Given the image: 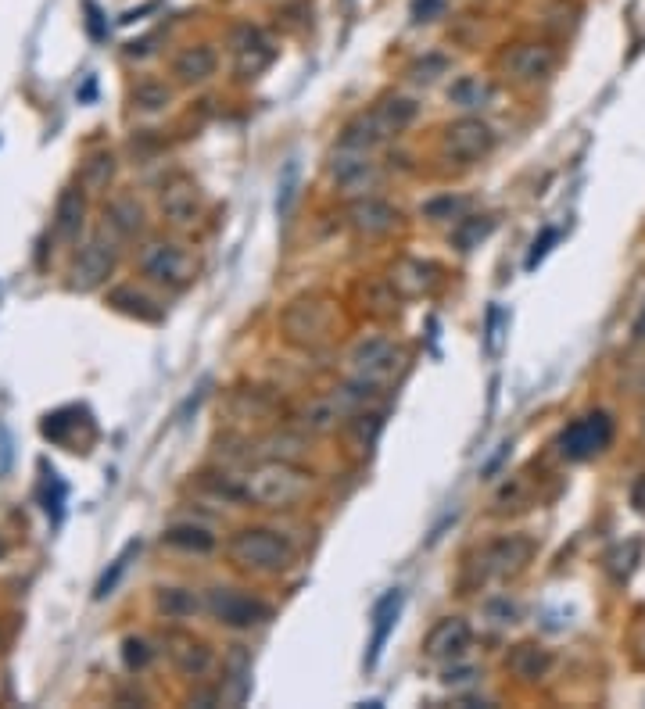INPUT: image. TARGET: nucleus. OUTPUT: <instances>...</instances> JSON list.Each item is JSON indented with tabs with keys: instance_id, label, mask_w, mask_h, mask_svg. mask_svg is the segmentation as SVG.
I'll return each instance as SVG.
<instances>
[{
	"instance_id": "a19ab883",
	"label": "nucleus",
	"mask_w": 645,
	"mask_h": 709,
	"mask_svg": "<svg viewBox=\"0 0 645 709\" xmlns=\"http://www.w3.org/2000/svg\"><path fill=\"white\" fill-rule=\"evenodd\" d=\"M463 208H466V201H459V197H441V201H434V205L423 208V215H427V219H434V223H441V219L463 212Z\"/></svg>"
},
{
	"instance_id": "a878e982",
	"label": "nucleus",
	"mask_w": 645,
	"mask_h": 709,
	"mask_svg": "<svg viewBox=\"0 0 645 709\" xmlns=\"http://www.w3.org/2000/svg\"><path fill=\"white\" fill-rule=\"evenodd\" d=\"M155 609L172 624H187L198 613H205V595L198 588H187V584H162L155 591Z\"/></svg>"
},
{
	"instance_id": "de8ad7c7",
	"label": "nucleus",
	"mask_w": 645,
	"mask_h": 709,
	"mask_svg": "<svg viewBox=\"0 0 645 709\" xmlns=\"http://www.w3.org/2000/svg\"><path fill=\"white\" fill-rule=\"evenodd\" d=\"M8 556V541H4V534H0V559Z\"/></svg>"
},
{
	"instance_id": "9b49d317",
	"label": "nucleus",
	"mask_w": 645,
	"mask_h": 709,
	"mask_svg": "<svg viewBox=\"0 0 645 709\" xmlns=\"http://www.w3.org/2000/svg\"><path fill=\"white\" fill-rule=\"evenodd\" d=\"M559 51L549 40H513L495 58V69L513 86H538L556 72Z\"/></svg>"
},
{
	"instance_id": "09e8293b",
	"label": "nucleus",
	"mask_w": 645,
	"mask_h": 709,
	"mask_svg": "<svg viewBox=\"0 0 645 709\" xmlns=\"http://www.w3.org/2000/svg\"><path fill=\"white\" fill-rule=\"evenodd\" d=\"M280 4H291V0H280Z\"/></svg>"
},
{
	"instance_id": "5701e85b",
	"label": "nucleus",
	"mask_w": 645,
	"mask_h": 709,
	"mask_svg": "<svg viewBox=\"0 0 645 709\" xmlns=\"http://www.w3.org/2000/svg\"><path fill=\"white\" fill-rule=\"evenodd\" d=\"M162 548L183 556H212L219 548V534L201 520H176L162 530Z\"/></svg>"
},
{
	"instance_id": "bb28decb",
	"label": "nucleus",
	"mask_w": 645,
	"mask_h": 709,
	"mask_svg": "<svg viewBox=\"0 0 645 709\" xmlns=\"http://www.w3.org/2000/svg\"><path fill=\"white\" fill-rule=\"evenodd\" d=\"M86 230V190L83 187H65L54 205V237L61 244H76Z\"/></svg>"
},
{
	"instance_id": "58836bf2",
	"label": "nucleus",
	"mask_w": 645,
	"mask_h": 709,
	"mask_svg": "<svg viewBox=\"0 0 645 709\" xmlns=\"http://www.w3.org/2000/svg\"><path fill=\"white\" fill-rule=\"evenodd\" d=\"M556 240H559V230H556V226H545L542 237H534L531 251H527V262H524L527 273H534V269H538V262H542V258L549 255L552 244H556Z\"/></svg>"
},
{
	"instance_id": "ea45409f",
	"label": "nucleus",
	"mask_w": 645,
	"mask_h": 709,
	"mask_svg": "<svg viewBox=\"0 0 645 709\" xmlns=\"http://www.w3.org/2000/svg\"><path fill=\"white\" fill-rule=\"evenodd\" d=\"M477 677H481L477 667H456V670L448 667L445 674H441V684H445V688H473Z\"/></svg>"
},
{
	"instance_id": "f704fd0d",
	"label": "nucleus",
	"mask_w": 645,
	"mask_h": 709,
	"mask_svg": "<svg viewBox=\"0 0 645 709\" xmlns=\"http://www.w3.org/2000/svg\"><path fill=\"white\" fill-rule=\"evenodd\" d=\"M79 409H58V412H47L40 423V434L54 445H69V434L79 427Z\"/></svg>"
},
{
	"instance_id": "1a4fd4ad",
	"label": "nucleus",
	"mask_w": 645,
	"mask_h": 709,
	"mask_svg": "<svg viewBox=\"0 0 645 709\" xmlns=\"http://www.w3.org/2000/svg\"><path fill=\"white\" fill-rule=\"evenodd\" d=\"M158 215L172 233H190L205 223L208 215V197L201 183L187 172H169L158 183Z\"/></svg>"
},
{
	"instance_id": "f3484780",
	"label": "nucleus",
	"mask_w": 645,
	"mask_h": 709,
	"mask_svg": "<svg viewBox=\"0 0 645 709\" xmlns=\"http://www.w3.org/2000/svg\"><path fill=\"white\" fill-rule=\"evenodd\" d=\"M610 441H613V419L606 412H588V416H577L559 434V452L567 455L570 462H585L592 455H599L602 448H610Z\"/></svg>"
},
{
	"instance_id": "2eb2a0df",
	"label": "nucleus",
	"mask_w": 645,
	"mask_h": 709,
	"mask_svg": "<svg viewBox=\"0 0 645 709\" xmlns=\"http://www.w3.org/2000/svg\"><path fill=\"white\" fill-rule=\"evenodd\" d=\"M373 151H355V147H341L330 154L327 162V176L337 190H344L348 197H362V194H377L380 183H384V169L370 158Z\"/></svg>"
},
{
	"instance_id": "c85d7f7f",
	"label": "nucleus",
	"mask_w": 645,
	"mask_h": 709,
	"mask_svg": "<svg viewBox=\"0 0 645 709\" xmlns=\"http://www.w3.org/2000/svg\"><path fill=\"white\" fill-rule=\"evenodd\" d=\"M115 172H119V158L115 151L101 147V151H90L79 162V187L86 194H108V187L115 183Z\"/></svg>"
},
{
	"instance_id": "6e6552de",
	"label": "nucleus",
	"mask_w": 645,
	"mask_h": 709,
	"mask_svg": "<svg viewBox=\"0 0 645 709\" xmlns=\"http://www.w3.org/2000/svg\"><path fill=\"white\" fill-rule=\"evenodd\" d=\"M205 613L212 616L215 624L226 627L233 634H248V631H262L276 616L273 602H266L262 595L248 588H237V584H212L205 591Z\"/></svg>"
},
{
	"instance_id": "f257e3e1",
	"label": "nucleus",
	"mask_w": 645,
	"mask_h": 709,
	"mask_svg": "<svg viewBox=\"0 0 645 709\" xmlns=\"http://www.w3.org/2000/svg\"><path fill=\"white\" fill-rule=\"evenodd\" d=\"M215 495H226L233 502L266 509V513H291L316 495V473L305 470L294 459H262L244 473H215Z\"/></svg>"
},
{
	"instance_id": "ddd939ff",
	"label": "nucleus",
	"mask_w": 645,
	"mask_h": 709,
	"mask_svg": "<svg viewBox=\"0 0 645 709\" xmlns=\"http://www.w3.org/2000/svg\"><path fill=\"white\" fill-rule=\"evenodd\" d=\"M226 47H230L233 76L244 79V83L273 69L276 61V43L266 36V29L251 26V22H233L230 33H226Z\"/></svg>"
},
{
	"instance_id": "f03ea898",
	"label": "nucleus",
	"mask_w": 645,
	"mask_h": 709,
	"mask_svg": "<svg viewBox=\"0 0 645 709\" xmlns=\"http://www.w3.org/2000/svg\"><path fill=\"white\" fill-rule=\"evenodd\" d=\"M226 563L233 566L244 577H255V581H273V577H284V573L294 570L298 563V548L291 545L287 534L266 527V523H248V527H237L226 538Z\"/></svg>"
},
{
	"instance_id": "0eeeda50",
	"label": "nucleus",
	"mask_w": 645,
	"mask_h": 709,
	"mask_svg": "<svg viewBox=\"0 0 645 709\" xmlns=\"http://www.w3.org/2000/svg\"><path fill=\"white\" fill-rule=\"evenodd\" d=\"M409 366V351L395 341V337L373 334V337H359V341L348 348L344 355V373L352 380H362L370 387H391L398 376Z\"/></svg>"
},
{
	"instance_id": "423d86ee",
	"label": "nucleus",
	"mask_w": 645,
	"mask_h": 709,
	"mask_svg": "<svg viewBox=\"0 0 645 709\" xmlns=\"http://www.w3.org/2000/svg\"><path fill=\"white\" fill-rule=\"evenodd\" d=\"M534 552H538V545L527 534H502V538L488 541L466 559L463 591H477L491 581H513L531 566Z\"/></svg>"
},
{
	"instance_id": "412c9836",
	"label": "nucleus",
	"mask_w": 645,
	"mask_h": 709,
	"mask_svg": "<svg viewBox=\"0 0 645 709\" xmlns=\"http://www.w3.org/2000/svg\"><path fill=\"white\" fill-rule=\"evenodd\" d=\"M104 305L119 312V316L137 319V323H162L165 319V305L151 294V287H137V283H119L112 291L104 294Z\"/></svg>"
},
{
	"instance_id": "72a5a7b5",
	"label": "nucleus",
	"mask_w": 645,
	"mask_h": 709,
	"mask_svg": "<svg viewBox=\"0 0 645 709\" xmlns=\"http://www.w3.org/2000/svg\"><path fill=\"white\" fill-rule=\"evenodd\" d=\"M155 656L158 649L144 634H126V638H122V663H126L129 674H144V670L155 663Z\"/></svg>"
},
{
	"instance_id": "39448f33",
	"label": "nucleus",
	"mask_w": 645,
	"mask_h": 709,
	"mask_svg": "<svg viewBox=\"0 0 645 709\" xmlns=\"http://www.w3.org/2000/svg\"><path fill=\"white\" fill-rule=\"evenodd\" d=\"M420 119V104L405 94H387L377 104H370L366 112H359L355 119L344 122L337 144L355 147V151H377V147L391 144L398 133L413 126Z\"/></svg>"
},
{
	"instance_id": "20e7f679",
	"label": "nucleus",
	"mask_w": 645,
	"mask_h": 709,
	"mask_svg": "<svg viewBox=\"0 0 645 709\" xmlns=\"http://www.w3.org/2000/svg\"><path fill=\"white\" fill-rule=\"evenodd\" d=\"M344 319H341V305H337L330 294H298V298L287 301V308L280 312V334H284L287 344L301 351H323L341 337Z\"/></svg>"
},
{
	"instance_id": "2f4dec72",
	"label": "nucleus",
	"mask_w": 645,
	"mask_h": 709,
	"mask_svg": "<svg viewBox=\"0 0 645 709\" xmlns=\"http://www.w3.org/2000/svg\"><path fill=\"white\" fill-rule=\"evenodd\" d=\"M140 556V541H129L126 548H122L119 556L112 559V566L101 573V581H97V588H94V598L97 602H104L108 595H115V588H119V581L126 577V570H129V563Z\"/></svg>"
},
{
	"instance_id": "e433bc0d",
	"label": "nucleus",
	"mask_w": 645,
	"mask_h": 709,
	"mask_svg": "<svg viewBox=\"0 0 645 709\" xmlns=\"http://www.w3.org/2000/svg\"><path fill=\"white\" fill-rule=\"evenodd\" d=\"M506 326H509L506 308L491 305L488 316H484V351H488L491 359H495V355L502 351V341H506V334H502V330H506Z\"/></svg>"
},
{
	"instance_id": "a211bd4d",
	"label": "nucleus",
	"mask_w": 645,
	"mask_h": 709,
	"mask_svg": "<svg viewBox=\"0 0 645 709\" xmlns=\"http://www.w3.org/2000/svg\"><path fill=\"white\" fill-rule=\"evenodd\" d=\"M473 645V627L466 616H441L423 638V659L427 663H459Z\"/></svg>"
},
{
	"instance_id": "7ed1b4c3",
	"label": "nucleus",
	"mask_w": 645,
	"mask_h": 709,
	"mask_svg": "<svg viewBox=\"0 0 645 709\" xmlns=\"http://www.w3.org/2000/svg\"><path fill=\"white\" fill-rule=\"evenodd\" d=\"M137 276L140 283L155 287L162 294H183L190 291L201 276V258L190 248L187 240L169 237V233H155L144 237L137 248Z\"/></svg>"
},
{
	"instance_id": "79ce46f5",
	"label": "nucleus",
	"mask_w": 645,
	"mask_h": 709,
	"mask_svg": "<svg viewBox=\"0 0 645 709\" xmlns=\"http://www.w3.org/2000/svg\"><path fill=\"white\" fill-rule=\"evenodd\" d=\"M11 470V437L8 430H4V423H0V477Z\"/></svg>"
},
{
	"instance_id": "49530a36",
	"label": "nucleus",
	"mask_w": 645,
	"mask_h": 709,
	"mask_svg": "<svg viewBox=\"0 0 645 709\" xmlns=\"http://www.w3.org/2000/svg\"><path fill=\"white\" fill-rule=\"evenodd\" d=\"M635 341H645V308H642V316L635 319Z\"/></svg>"
},
{
	"instance_id": "37998d69",
	"label": "nucleus",
	"mask_w": 645,
	"mask_h": 709,
	"mask_svg": "<svg viewBox=\"0 0 645 709\" xmlns=\"http://www.w3.org/2000/svg\"><path fill=\"white\" fill-rule=\"evenodd\" d=\"M86 26H90V36H94V40H101L104 36V26H101V11H97V4H86Z\"/></svg>"
},
{
	"instance_id": "b1692460",
	"label": "nucleus",
	"mask_w": 645,
	"mask_h": 709,
	"mask_svg": "<svg viewBox=\"0 0 645 709\" xmlns=\"http://www.w3.org/2000/svg\"><path fill=\"white\" fill-rule=\"evenodd\" d=\"M398 613H402V588H391L377 598L373 606V631H370V645H366V670H373L380 663L387 649V638L395 634Z\"/></svg>"
},
{
	"instance_id": "aec40b11",
	"label": "nucleus",
	"mask_w": 645,
	"mask_h": 709,
	"mask_svg": "<svg viewBox=\"0 0 645 709\" xmlns=\"http://www.w3.org/2000/svg\"><path fill=\"white\" fill-rule=\"evenodd\" d=\"M215 72H219V51L205 40L187 43L183 51H176L169 65V76L180 86H205L215 79Z\"/></svg>"
},
{
	"instance_id": "9d476101",
	"label": "nucleus",
	"mask_w": 645,
	"mask_h": 709,
	"mask_svg": "<svg viewBox=\"0 0 645 709\" xmlns=\"http://www.w3.org/2000/svg\"><path fill=\"white\" fill-rule=\"evenodd\" d=\"M119 248L122 240L115 237L112 230H94L90 237L79 244L76 258L69 265V287L79 294L101 291L104 283L115 276V265H119Z\"/></svg>"
},
{
	"instance_id": "4be33fe9",
	"label": "nucleus",
	"mask_w": 645,
	"mask_h": 709,
	"mask_svg": "<svg viewBox=\"0 0 645 709\" xmlns=\"http://www.w3.org/2000/svg\"><path fill=\"white\" fill-rule=\"evenodd\" d=\"M441 269L434 262H423V258H398L387 273V287L402 298H423L438 287Z\"/></svg>"
},
{
	"instance_id": "c03bdc74",
	"label": "nucleus",
	"mask_w": 645,
	"mask_h": 709,
	"mask_svg": "<svg viewBox=\"0 0 645 709\" xmlns=\"http://www.w3.org/2000/svg\"><path fill=\"white\" fill-rule=\"evenodd\" d=\"M635 663L645 670V627H642V634L635 638Z\"/></svg>"
},
{
	"instance_id": "473e14b6",
	"label": "nucleus",
	"mask_w": 645,
	"mask_h": 709,
	"mask_svg": "<svg viewBox=\"0 0 645 709\" xmlns=\"http://www.w3.org/2000/svg\"><path fill=\"white\" fill-rule=\"evenodd\" d=\"M491 230H495V215H466V219H459L456 230H452V244H456L459 251H473Z\"/></svg>"
},
{
	"instance_id": "4468645a",
	"label": "nucleus",
	"mask_w": 645,
	"mask_h": 709,
	"mask_svg": "<svg viewBox=\"0 0 645 709\" xmlns=\"http://www.w3.org/2000/svg\"><path fill=\"white\" fill-rule=\"evenodd\" d=\"M162 652L169 656L172 670L180 677H190V681H208L219 670V656H215L212 645L194 631H183V627H169L162 634Z\"/></svg>"
},
{
	"instance_id": "6ab92c4d",
	"label": "nucleus",
	"mask_w": 645,
	"mask_h": 709,
	"mask_svg": "<svg viewBox=\"0 0 645 709\" xmlns=\"http://www.w3.org/2000/svg\"><path fill=\"white\" fill-rule=\"evenodd\" d=\"M104 230H112L122 244L129 240H137L147 233V208L137 194H129V190H119L104 201Z\"/></svg>"
},
{
	"instance_id": "f8f14e48",
	"label": "nucleus",
	"mask_w": 645,
	"mask_h": 709,
	"mask_svg": "<svg viewBox=\"0 0 645 709\" xmlns=\"http://www.w3.org/2000/svg\"><path fill=\"white\" fill-rule=\"evenodd\" d=\"M495 151V129L481 115H459L438 133V154L445 162L477 165Z\"/></svg>"
},
{
	"instance_id": "4c0bfd02",
	"label": "nucleus",
	"mask_w": 645,
	"mask_h": 709,
	"mask_svg": "<svg viewBox=\"0 0 645 709\" xmlns=\"http://www.w3.org/2000/svg\"><path fill=\"white\" fill-rule=\"evenodd\" d=\"M294 194H298V158L284 165V176H280V194H276V215H287L294 205Z\"/></svg>"
},
{
	"instance_id": "c756f323",
	"label": "nucleus",
	"mask_w": 645,
	"mask_h": 709,
	"mask_svg": "<svg viewBox=\"0 0 645 709\" xmlns=\"http://www.w3.org/2000/svg\"><path fill=\"white\" fill-rule=\"evenodd\" d=\"M129 104L140 115H162L172 104V86L158 76H140L137 83L129 86Z\"/></svg>"
},
{
	"instance_id": "dca6fc26",
	"label": "nucleus",
	"mask_w": 645,
	"mask_h": 709,
	"mask_svg": "<svg viewBox=\"0 0 645 709\" xmlns=\"http://www.w3.org/2000/svg\"><path fill=\"white\" fill-rule=\"evenodd\" d=\"M344 223L355 237H366V240H380V237H391L402 223V212H398L391 201L377 194H362V197H352L348 208H344Z\"/></svg>"
},
{
	"instance_id": "393cba45",
	"label": "nucleus",
	"mask_w": 645,
	"mask_h": 709,
	"mask_svg": "<svg viewBox=\"0 0 645 709\" xmlns=\"http://www.w3.org/2000/svg\"><path fill=\"white\" fill-rule=\"evenodd\" d=\"M502 667H506V674L516 677V681L538 684V681H545V677H549L552 652L545 649V645H538V641H520V645H513V649L506 652Z\"/></svg>"
},
{
	"instance_id": "7c9ffc66",
	"label": "nucleus",
	"mask_w": 645,
	"mask_h": 709,
	"mask_svg": "<svg viewBox=\"0 0 645 709\" xmlns=\"http://www.w3.org/2000/svg\"><path fill=\"white\" fill-rule=\"evenodd\" d=\"M65 502H69V487H65V480L58 477V470H47V466H43L40 505H43V513H47V520L61 523V516H65Z\"/></svg>"
},
{
	"instance_id": "a18cd8bd",
	"label": "nucleus",
	"mask_w": 645,
	"mask_h": 709,
	"mask_svg": "<svg viewBox=\"0 0 645 709\" xmlns=\"http://www.w3.org/2000/svg\"><path fill=\"white\" fill-rule=\"evenodd\" d=\"M94 90H97V83H94V79H86V86L79 90V101H90V97H94Z\"/></svg>"
},
{
	"instance_id": "cd10ccee",
	"label": "nucleus",
	"mask_w": 645,
	"mask_h": 709,
	"mask_svg": "<svg viewBox=\"0 0 645 709\" xmlns=\"http://www.w3.org/2000/svg\"><path fill=\"white\" fill-rule=\"evenodd\" d=\"M495 94H499V86L491 83L488 76H459L456 83L448 86V104L459 108L463 115H477L495 104Z\"/></svg>"
},
{
	"instance_id": "c9c22d12",
	"label": "nucleus",
	"mask_w": 645,
	"mask_h": 709,
	"mask_svg": "<svg viewBox=\"0 0 645 709\" xmlns=\"http://www.w3.org/2000/svg\"><path fill=\"white\" fill-rule=\"evenodd\" d=\"M481 616L495 627V631H502V627H513L516 620H520V606H516L509 595H491L481 606Z\"/></svg>"
}]
</instances>
